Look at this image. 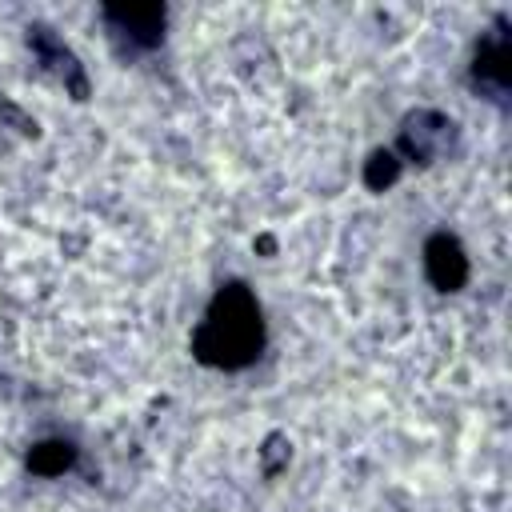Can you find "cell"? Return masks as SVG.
<instances>
[{"label": "cell", "instance_id": "cell-1", "mask_svg": "<svg viewBox=\"0 0 512 512\" xmlns=\"http://www.w3.org/2000/svg\"><path fill=\"white\" fill-rule=\"evenodd\" d=\"M264 312L244 280H224L204 308V320L192 328V360L220 372H240L264 352Z\"/></svg>", "mask_w": 512, "mask_h": 512}, {"label": "cell", "instance_id": "cell-2", "mask_svg": "<svg viewBox=\"0 0 512 512\" xmlns=\"http://www.w3.org/2000/svg\"><path fill=\"white\" fill-rule=\"evenodd\" d=\"M468 88L480 100H492L496 108H508V92H512V32H508V16L504 12L492 20V32H484L476 40V48H472Z\"/></svg>", "mask_w": 512, "mask_h": 512}, {"label": "cell", "instance_id": "cell-3", "mask_svg": "<svg viewBox=\"0 0 512 512\" xmlns=\"http://www.w3.org/2000/svg\"><path fill=\"white\" fill-rule=\"evenodd\" d=\"M456 120L436 112V108H416L400 120V132H396V156L400 164H412V168H428L436 156L452 152L456 148Z\"/></svg>", "mask_w": 512, "mask_h": 512}, {"label": "cell", "instance_id": "cell-4", "mask_svg": "<svg viewBox=\"0 0 512 512\" xmlns=\"http://www.w3.org/2000/svg\"><path fill=\"white\" fill-rule=\"evenodd\" d=\"M100 24L108 28L120 52H152L164 40L168 8L164 4H104Z\"/></svg>", "mask_w": 512, "mask_h": 512}, {"label": "cell", "instance_id": "cell-5", "mask_svg": "<svg viewBox=\"0 0 512 512\" xmlns=\"http://www.w3.org/2000/svg\"><path fill=\"white\" fill-rule=\"evenodd\" d=\"M24 40H28L32 56L40 60V68H44L52 80H60L72 100H88V92H92L88 72H84V64L76 60V52L56 36V28H48V24L36 20V24L24 28Z\"/></svg>", "mask_w": 512, "mask_h": 512}, {"label": "cell", "instance_id": "cell-6", "mask_svg": "<svg viewBox=\"0 0 512 512\" xmlns=\"http://www.w3.org/2000/svg\"><path fill=\"white\" fill-rule=\"evenodd\" d=\"M468 256L452 232H432L424 240V276L436 292H460L468 284Z\"/></svg>", "mask_w": 512, "mask_h": 512}, {"label": "cell", "instance_id": "cell-7", "mask_svg": "<svg viewBox=\"0 0 512 512\" xmlns=\"http://www.w3.org/2000/svg\"><path fill=\"white\" fill-rule=\"evenodd\" d=\"M72 464H76L72 440H40L28 448V472L32 476H64Z\"/></svg>", "mask_w": 512, "mask_h": 512}, {"label": "cell", "instance_id": "cell-8", "mask_svg": "<svg viewBox=\"0 0 512 512\" xmlns=\"http://www.w3.org/2000/svg\"><path fill=\"white\" fill-rule=\"evenodd\" d=\"M400 172H404L400 156H396L392 148H376V152L364 160V188H368V192H388V188L400 180Z\"/></svg>", "mask_w": 512, "mask_h": 512}, {"label": "cell", "instance_id": "cell-9", "mask_svg": "<svg viewBox=\"0 0 512 512\" xmlns=\"http://www.w3.org/2000/svg\"><path fill=\"white\" fill-rule=\"evenodd\" d=\"M292 460V444L284 432H268L260 444V472L264 476H280V468Z\"/></svg>", "mask_w": 512, "mask_h": 512}, {"label": "cell", "instance_id": "cell-10", "mask_svg": "<svg viewBox=\"0 0 512 512\" xmlns=\"http://www.w3.org/2000/svg\"><path fill=\"white\" fill-rule=\"evenodd\" d=\"M256 248H260V252H272V248H276V240H272V236H260V240H256Z\"/></svg>", "mask_w": 512, "mask_h": 512}]
</instances>
